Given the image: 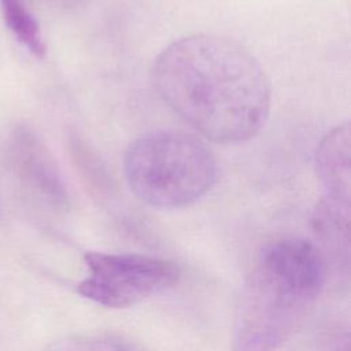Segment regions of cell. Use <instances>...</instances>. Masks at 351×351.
I'll return each mask as SVG.
<instances>
[{
	"label": "cell",
	"instance_id": "cell-1",
	"mask_svg": "<svg viewBox=\"0 0 351 351\" xmlns=\"http://www.w3.org/2000/svg\"><path fill=\"white\" fill-rule=\"evenodd\" d=\"M151 74L167 106L214 143L248 141L269 118L271 86L266 71L248 48L230 37H181L158 53Z\"/></svg>",
	"mask_w": 351,
	"mask_h": 351
},
{
	"label": "cell",
	"instance_id": "cell-2",
	"mask_svg": "<svg viewBox=\"0 0 351 351\" xmlns=\"http://www.w3.org/2000/svg\"><path fill=\"white\" fill-rule=\"evenodd\" d=\"M325 281V256L311 241L284 237L267 244L243 284L232 350H278L304 321Z\"/></svg>",
	"mask_w": 351,
	"mask_h": 351
},
{
	"label": "cell",
	"instance_id": "cell-3",
	"mask_svg": "<svg viewBox=\"0 0 351 351\" xmlns=\"http://www.w3.org/2000/svg\"><path fill=\"white\" fill-rule=\"evenodd\" d=\"M218 163L200 138L180 130H155L132 141L123 156L130 191L148 206L177 210L195 204L218 181Z\"/></svg>",
	"mask_w": 351,
	"mask_h": 351
},
{
	"label": "cell",
	"instance_id": "cell-4",
	"mask_svg": "<svg viewBox=\"0 0 351 351\" xmlns=\"http://www.w3.org/2000/svg\"><path fill=\"white\" fill-rule=\"evenodd\" d=\"M88 276L78 293L107 308H126L174 287L180 267L169 259L143 254L90 251L84 255Z\"/></svg>",
	"mask_w": 351,
	"mask_h": 351
},
{
	"label": "cell",
	"instance_id": "cell-5",
	"mask_svg": "<svg viewBox=\"0 0 351 351\" xmlns=\"http://www.w3.org/2000/svg\"><path fill=\"white\" fill-rule=\"evenodd\" d=\"M11 159L16 174L51 203H67L58 166L44 143L29 129L18 128L12 134Z\"/></svg>",
	"mask_w": 351,
	"mask_h": 351
},
{
	"label": "cell",
	"instance_id": "cell-6",
	"mask_svg": "<svg viewBox=\"0 0 351 351\" xmlns=\"http://www.w3.org/2000/svg\"><path fill=\"white\" fill-rule=\"evenodd\" d=\"M350 158L351 129L346 121L328 132L317 148L315 169L326 195L350 200Z\"/></svg>",
	"mask_w": 351,
	"mask_h": 351
},
{
	"label": "cell",
	"instance_id": "cell-7",
	"mask_svg": "<svg viewBox=\"0 0 351 351\" xmlns=\"http://www.w3.org/2000/svg\"><path fill=\"white\" fill-rule=\"evenodd\" d=\"M311 223L319 244L332 258L348 262L350 200L324 193L313 211Z\"/></svg>",
	"mask_w": 351,
	"mask_h": 351
},
{
	"label": "cell",
	"instance_id": "cell-8",
	"mask_svg": "<svg viewBox=\"0 0 351 351\" xmlns=\"http://www.w3.org/2000/svg\"><path fill=\"white\" fill-rule=\"evenodd\" d=\"M1 12L15 38L37 59H44L47 47L40 26L22 0H0Z\"/></svg>",
	"mask_w": 351,
	"mask_h": 351
},
{
	"label": "cell",
	"instance_id": "cell-9",
	"mask_svg": "<svg viewBox=\"0 0 351 351\" xmlns=\"http://www.w3.org/2000/svg\"><path fill=\"white\" fill-rule=\"evenodd\" d=\"M48 351H136L133 346L112 335H74L55 341Z\"/></svg>",
	"mask_w": 351,
	"mask_h": 351
},
{
	"label": "cell",
	"instance_id": "cell-10",
	"mask_svg": "<svg viewBox=\"0 0 351 351\" xmlns=\"http://www.w3.org/2000/svg\"><path fill=\"white\" fill-rule=\"evenodd\" d=\"M66 1H69L70 4H78V3H82L85 0H66Z\"/></svg>",
	"mask_w": 351,
	"mask_h": 351
}]
</instances>
